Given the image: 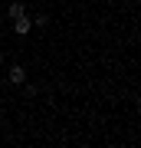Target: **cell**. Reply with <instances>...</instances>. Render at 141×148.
<instances>
[{"instance_id":"obj_1","label":"cell","mask_w":141,"mask_h":148,"mask_svg":"<svg viewBox=\"0 0 141 148\" xmlns=\"http://www.w3.org/2000/svg\"><path fill=\"white\" fill-rule=\"evenodd\" d=\"M7 82H10V86H23L26 82V69L20 63H13L10 69H7Z\"/></svg>"},{"instance_id":"obj_2","label":"cell","mask_w":141,"mask_h":148,"mask_svg":"<svg viewBox=\"0 0 141 148\" xmlns=\"http://www.w3.org/2000/svg\"><path fill=\"white\" fill-rule=\"evenodd\" d=\"M13 30H16V36H26V33L33 30V20H30V13L16 16V20H13Z\"/></svg>"},{"instance_id":"obj_3","label":"cell","mask_w":141,"mask_h":148,"mask_svg":"<svg viewBox=\"0 0 141 148\" xmlns=\"http://www.w3.org/2000/svg\"><path fill=\"white\" fill-rule=\"evenodd\" d=\"M23 13H26V7L20 3V0H13V3L7 7V16H10V20H16V16H23Z\"/></svg>"},{"instance_id":"obj_4","label":"cell","mask_w":141,"mask_h":148,"mask_svg":"<svg viewBox=\"0 0 141 148\" xmlns=\"http://www.w3.org/2000/svg\"><path fill=\"white\" fill-rule=\"evenodd\" d=\"M33 20V27H49V16L46 13H36V16H30Z\"/></svg>"},{"instance_id":"obj_5","label":"cell","mask_w":141,"mask_h":148,"mask_svg":"<svg viewBox=\"0 0 141 148\" xmlns=\"http://www.w3.org/2000/svg\"><path fill=\"white\" fill-rule=\"evenodd\" d=\"M23 92H26V95L33 99V95H36V86H33V82H23Z\"/></svg>"},{"instance_id":"obj_6","label":"cell","mask_w":141,"mask_h":148,"mask_svg":"<svg viewBox=\"0 0 141 148\" xmlns=\"http://www.w3.org/2000/svg\"><path fill=\"white\" fill-rule=\"evenodd\" d=\"M0 69H3V53H0Z\"/></svg>"}]
</instances>
